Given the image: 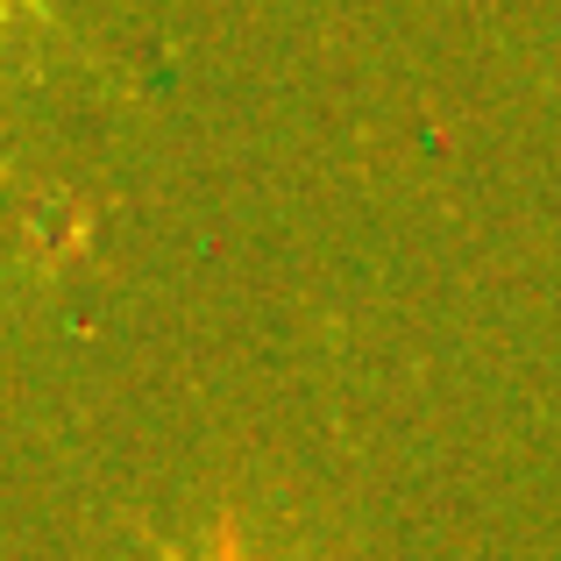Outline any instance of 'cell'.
I'll use <instances>...</instances> for the list:
<instances>
[{
    "label": "cell",
    "instance_id": "obj_1",
    "mask_svg": "<svg viewBox=\"0 0 561 561\" xmlns=\"http://www.w3.org/2000/svg\"><path fill=\"white\" fill-rule=\"evenodd\" d=\"M171 561H185V554H171ZM214 561H242V534H234V519L214 526Z\"/></svg>",
    "mask_w": 561,
    "mask_h": 561
},
{
    "label": "cell",
    "instance_id": "obj_2",
    "mask_svg": "<svg viewBox=\"0 0 561 561\" xmlns=\"http://www.w3.org/2000/svg\"><path fill=\"white\" fill-rule=\"evenodd\" d=\"M0 14H8V0H0Z\"/></svg>",
    "mask_w": 561,
    "mask_h": 561
}]
</instances>
